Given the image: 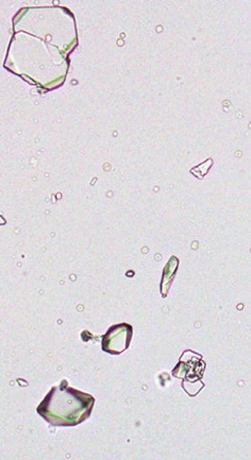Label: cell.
<instances>
[{"label": "cell", "mask_w": 251, "mask_h": 460, "mask_svg": "<svg viewBox=\"0 0 251 460\" xmlns=\"http://www.w3.org/2000/svg\"><path fill=\"white\" fill-rule=\"evenodd\" d=\"M132 327L128 323L113 326L103 336V349L110 354H121L130 347Z\"/></svg>", "instance_id": "cell-2"}, {"label": "cell", "mask_w": 251, "mask_h": 460, "mask_svg": "<svg viewBox=\"0 0 251 460\" xmlns=\"http://www.w3.org/2000/svg\"><path fill=\"white\" fill-rule=\"evenodd\" d=\"M93 396L69 387L66 381L53 387L38 407V413L56 426H76L92 413Z\"/></svg>", "instance_id": "cell-1"}]
</instances>
